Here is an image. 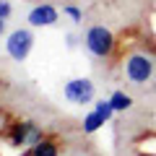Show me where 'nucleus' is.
I'll use <instances>...</instances> for the list:
<instances>
[{
    "instance_id": "nucleus-2",
    "label": "nucleus",
    "mask_w": 156,
    "mask_h": 156,
    "mask_svg": "<svg viewBox=\"0 0 156 156\" xmlns=\"http://www.w3.org/2000/svg\"><path fill=\"white\" fill-rule=\"evenodd\" d=\"M83 44H86V50H89L94 57H109L112 50H115V34H112L107 26L96 23V26H91L89 31H86Z\"/></svg>"
},
{
    "instance_id": "nucleus-14",
    "label": "nucleus",
    "mask_w": 156,
    "mask_h": 156,
    "mask_svg": "<svg viewBox=\"0 0 156 156\" xmlns=\"http://www.w3.org/2000/svg\"><path fill=\"white\" fill-rule=\"evenodd\" d=\"M5 34V18H0V37Z\"/></svg>"
},
{
    "instance_id": "nucleus-8",
    "label": "nucleus",
    "mask_w": 156,
    "mask_h": 156,
    "mask_svg": "<svg viewBox=\"0 0 156 156\" xmlns=\"http://www.w3.org/2000/svg\"><path fill=\"white\" fill-rule=\"evenodd\" d=\"M109 104H112V109H115V112H125V109H130L133 99H130L125 91H115V94L109 96Z\"/></svg>"
},
{
    "instance_id": "nucleus-4",
    "label": "nucleus",
    "mask_w": 156,
    "mask_h": 156,
    "mask_svg": "<svg viewBox=\"0 0 156 156\" xmlns=\"http://www.w3.org/2000/svg\"><path fill=\"white\" fill-rule=\"evenodd\" d=\"M34 47V34L31 29H16V31L8 34L5 39V52L13 57L16 62H23L29 57V52H31Z\"/></svg>"
},
{
    "instance_id": "nucleus-12",
    "label": "nucleus",
    "mask_w": 156,
    "mask_h": 156,
    "mask_svg": "<svg viewBox=\"0 0 156 156\" xmlns=\"http://www.w3.org/2000/svg\"><path fill=\"white\" fill-rule=\"evenodd\" d=\"M13 13V8H11V3L8 0H0V18H5L8 21V16Z\"/></svg>"
},
{
    "instance_id": "nucleus-3",
    "label": "nucleus",
    "mask_w": 156,
    "mask_h": 156,
    "mask_svg": "<svg viewBox=\"0 0 156 156\" xmlns=\"http://www.w3.org/2000/svg\"><path fill=\"white\" fill-rule=\"evenodd\" d=\"M122 68H125L128 81H133V83H146V81H151V76H154V57L146 55V52H133V55L125 57Z\"/></svg>"
},
{
    "instance_id": "nucleus-1",
    "label": "nucleus",
    "mask_w": 156,
    "mask_h": 156,
    "mask_svg": "<svg viewBox=\"0 0 156 156\" xmlns=\"http://www.w3.org/2000/svg\"><path fill=\"white\" fill-rule=\"evenodd\" d=\"M5 135H8V143H11L13 148H31V146H37L39 140L44 138L42 128H37V125L29 122V120L13 122L11 128H5Z\"/></svg>"
},
{
    "instance_id": "nucleus-10",
    "label": "nucleus",
    "mask_w": 156,
    "mask_h": 156,
    "mask_svg": "<svg viewBox=\"0 0 156 156\" xmlns=\"http://www.w3.org/2000/svg\"><path fill=\"white\" fill-rule=\"evenodd\" d=\"M94 112L101 117V120H104V122H109L112 115H115V109H112L109 99H99V101H94Z\"/></svg>"
},
{
    "instance_id": "nucleus-11",
    "label": "nucleus",
    "mask_w": 156,
    "mask_h": 156,
    "mask_svg": "<svg viewBox=\"0 0 156 156\" xmlns=\"http://www.w3.org/2000/svg\"><path fill=\"white\" fill-rule=\"evenodd\" d=\"M62 11H65V16H70L73 23H81V21H83V11H81L78 5H62Z\"/></svg>"
},
{
    "instance_id": "nucleus-9",
    "label": "nucleus",
    "mask_w": 156,
    "mask_h": 156,
    "mask_svg": "<svg viewBox=\"0 0 156 156\" xmlns=\"http://www.w3.org/2000/svg\"><path fill=\"white\" fill-rule=\"evenodd\" d=\"M101 125H104V120H101V117L96 115L94 109H91L89 115L83 117V133H89V135H91V133H96V130H99Z\"/></svg>"
},
{
    "instance_id": "nucleus-13",
    "label": "nucleus",
    "mask_w": 156,
    "mask_h": 156,
    "mask_svg": "<svg viewBox=\"0 0 156 156\" xmlns=\"http://www.w3.org/2000/svg\"><path fill=\"white\" fill-rule=\"evenodd\" d=\"M65 44L68 47H76L78 44V37H76V34H68V37H65Z\"/></svg>"
},
{
    "instance_id": "nucleus-5",
    "label": "nucleus",
    "mask_w": 156,
    "mask_h": 156,
    "mask_svg": "<svg viewBox=\"0 0 156 156\" xmlns=\"http://www.w3.org/2000/svg\"><path fill=\"white\" fill-rule=\"evenodd\" d=\"M65 99L73 101V104H91L94 101V83H91L89 78H73V81H68L65 83Z\"/></svg>"
},
{
    "instance_id": "nucleus-15",
    "label": "nucleus",
    "mask_w": 156,
    "mask_h": 156,
    "mask_svg": "<svg viewBox=\"0 0 156 156\" xmlns=\"http://www.w3.org/2000/svg\"><path fill=\"white\" fill-rule=\"evenodd\" d=\"M3 125H5V115H3V112H0V128H3Z\"/></svg>"
},
{
    "instance_id": "nucleus-6",
    "label": "nucleus",
    "mask_w": 156,
    "mask_h": 156,
    "mask_svg": "<svg viewBox=\"0 0 156 156\" xmlns=\"http://www.w3.org/2000/svg\"><path fill=\"white\" fill-rule=\"evenodd\" d=\"M57 21V11L55 5H34L31 11H29V23L31 26H52V23Z\"/></svg>"
},
{
    "instance_id": "nucleus-7",
    "label": "nucleus",
    "mask_w": 156,
    "mask_h": 156,
    "mask_svg": "<svg viewBox=\"0 0 156 156\" xmlns=\"http://www.w3.org/2000/svg\"><path fill=\"white\" fill-rule=\"evenodd\" d=\"M21 156H60V148H57V143H55V140H50V138H42L37 146L26 148Z\"/></svg>"
}]
</instances>
